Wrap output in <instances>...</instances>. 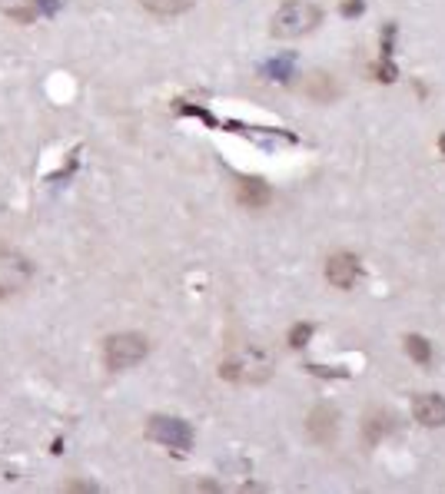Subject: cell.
Here are the masks:
<instances>
[{
    "label": "cell",
    "mask_w": 445,
    "mask_h": 494,
    "mask_svg": "<svg viewBox=\"0 0 445 494\" xmlns=\"http://www.w3.org/2000/svg\"><path fill=\"white\" fill-rule=\"evenodd\" d=\"M220 375L230 382H266L273 375V358L263 346H236L230 355L220 362Z\"/></svg>",
    "instance_id": "obj_1"
},
{
    "label": "cell",
    "mask_w": 445,
    "mask_h": 494,
    "mask_svg": "<svg viewBox=\"0 0 445 494\" xmlns=\"http://www.w3.org/2000/svg\"><path fill=\"white\" fill-rule=\"evenodd\" d=\"M319 27V7L313 0H283L279 11L273 13V37L279 40H296L303 33Z\"/></svg>",
    "instance_id": "obj_2"
},
{
    "label": "cell",
    "mask_w": 445,
    "mask_h": 494,
    "mask_svg": "<svg viewBox=\"0 0 445 494\" xmlns=\"http://www.w3.org/2000/svg\"><path fill=\"white\" fill-rule=\"evenodd\" d=\"M150 352V342L140 332H117L104 342V365L110 372H127V368L140 365Z\"/></svg>",
    "instance_id": "obj_3"
},
{
    "label": "cell",
    "mask_w": 445,
    "mask_h": 494,
    "mask_svg": "<svg viewBox=\"0 0 445 494\" xmlns=\"http://www.w3.org/2000/svg\"><path fill=\"white\" fill-rule=\"evenodd\" d=\"M33 275V263L21 249H11V246H0V299L7 295H21L23 289H31Z\"/></svg>",
    "instance_id": "obj_4"
},
{
    "label": "cell",
    "mask_w": 445,
    "mask_h": 494,
    "mask_svg": "<svg viewBox=\"0 0 445 494\" xmlns=\"http://www.w3.org/2000/svg\"><path fill=\"white\" fill-rule=\"evenodd\" d=\"M150 438L159 442L170 452H190L193 448V428L183 418H173V415H153L150 418Z\"/></svg>",
    "instance_id": "obj_5"
},
{
    "label": "cell",
    "mask_w": 445,
    "mask_h": 494,
    "mask_svg": "<svg viewBox=\"0 0 445 494\" xmlns=\"http://www.w3.org/2000/svg\"><path fill=\"white\" fill-rule=\"evenodd\" d=\"M306 435L316 445H322V448L336 442V435H340V415H336V409H329V405H316V409L309 411Z\"/></svg>",
    "instance_id": "obj_6"
},
{
    "label": "cell",
    "mask_w": 445,
    "mask_h": 494,
    "mask_svg": "<svg viewBox=\"0 0 445 494\" xmlns=\"http://www.w3.org/2000/svg\"><path fill=\"white\" fill-rule=\"evenodd\" d=\"M326 279L336 289H352L359 279V259L352 253H332L326 259Z\"/></svg>",
    "instance_id": "obj_7"
},
{
    "label": "cell",
    "mask_w": 445,
    "mask_h": 494,
    "mask_svg": "<svg viewBox=\"0 0 445 494\" xmlns=\"http://www.w3.org/2000/svg\"><path fill=\"white\" fill-rule=\"evenodd\" d=\"M236 200H240L243 210H263V206L273 202V190L266 186V179L243 176L240 183H236Z\"/></svg>",
    "instance_id": "obj_8"
},
{
    "label": "cell",
    "mask_w": 445,
    "mask_h": 494,
    "mask_svg": "<svg viewBox=\"0 0 445 494\" xmlns=\"http://www.w3.org/2000/svg\"><path fill=\"white\" fill-rule=\"evenodd\" d=\"M413 415L419 425H425V428H442L445 425V399H439V395H419L413 405Z\"/></svg>",
    "instance_id": "obj_9"
},
{
    "label": "cell",
    "mask_w": 445,
    "mask_h": 494,
    "mask_svg": "<svg viewBox=\"0 0 445 494\" xmlns=\"http://www.w3.org/2000/svg\"><path fill=\"white\" fill-rule=\"evenodd\" d=\"M303 94H306L309 100H316V103H329V100L340 96V84H336L329 74L316 70V74H309L306 80H303Z\"/></svg>",
    "instance_id": "obj_10"
},
{
    "label": "cell",
    "mask_w": 445,
    "mask_h": 494,
    "mask_svg": "<svg viewBox=\"0 0 445 494\" xmlns=\"http://www.w3.org/2000/svg\"><path fill=\"white\" fill-rule=\"evenodd\" d=\"M140 4L157 17H177V13L190 11L196 0H140Z\"/></svg>",
    "instance_id": "obj_11"
},
{
    "label": "cell",
    "mask_w": 445,
    "mask_h": 494,
    "mask_svg": "<svg viewBox=\"0 0 445 494\" xmlns=\"http://www.w3.org/2000/svg\"><path fill=\"white\" fill-rule=\"evenodd\" d=\"M0 13L14 17V21H33L37 0H0Z\"/></svg>",
    "instance_id": "obj_12"
},
{
    "label": "cell",
    "mask_w": 445,
    "mask_h": 494,
    "mask_svg": "<svg viewBox=\"0 0 445 494\" xmlns=\"http://www.w3.org/2000/svg\"><path fill=\"white\" fill-rule=\"evenodd\" d=\"M389 415H379V411H372L369 418H366V442L369 445H379L386 435H389Z\"/></svg>",
    "instance_id": "obj_13"
},
{
    "label": "cell",
    "mask_w": 445,
    "mask_h": 494,
    "mask_svg": "<svg viewBox=\"0 0 445 494\" xmlns=\"http://www.w3.org/2000/svg\"><path fill=\"white\" fill-rule=\"evenodd\" d=\"M405 352H409L419 365H429V362H432V348H429V342H425L422 336H405Z\"/></svg>",
    "instance_id": "obj_14"
},
{
    "label": "cell",
    "mask_w": 445,
    "mask_h": 494,
    "mask_svg": "<svg viewBox=\"0 0 445 494\" xmlns=\"http://www.w3.org/2000/svg\"><path fill=\"white\" fill-rule=\"evenodd\" d=\"M309 336H313V326H296L293 332H289V346H293V348H303L309 342Z\"/></svg>",
    "instance_id": "obj_15"
},
{
    "label": "cell",
    "mask_w": 445,
    "mask_h": 494,
    "mask_svg": "<svg viewBox=\"0 0 445 494\" xmlns=\"http://www.w3.org/2000/svg\"><path fill=\"white\" fill-rule=\"evenodd\" d=\"M442 149H445V137H442Z\"/></svg>",
    "instance_id": "obj_16"
}]
</instances>
